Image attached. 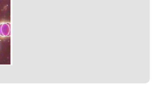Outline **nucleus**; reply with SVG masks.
<instances>
[{"label": "nucleus", "instance_id": "1", "mask_svg": "<svg viewBox=\"0 0 152 85\" xmlns=\"http://www.w3.org/2000/svg\"><path fill=\"white\" fill-rule=\"evenodd\" d=\"M11 33L10 23H3L0 24V37H10Z\"/></svg>", "mask_w": 152, "mask_h": 85}]
</instances>
